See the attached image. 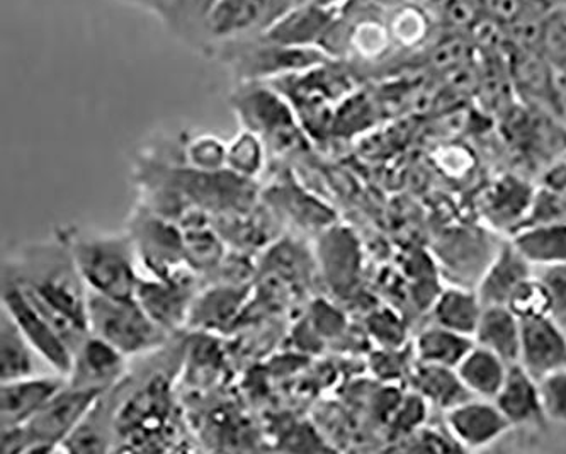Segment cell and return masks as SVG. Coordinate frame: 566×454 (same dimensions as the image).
<instances>
[{"instance_id": "1", "label": "cell", "mask_w": 566, "mask_h": 454, "mask_svg": "<svg viewBox=\"0 0 566 454\" xmlns=\"http://www.w3.org/2000/svg\"><path fill=\"white\" fill-rule=\"evenodd\" d=\"M8 274L44 302L88 327V288L66 236L24 249L15 264H8Z\"/></svg>"}, {"instance_id": "2", "label": "cell", "mask_w": 566, "mask_h": 454, "mask_svg": "<svg viewBox=\"0 0 566 454\" xmlns=\"http://www.w3.org/2000/svg\"><path fill=\"white\" fill-rule=\"evenodd\" d=\"M66 239L88 289L118 299L137 296L142 277L129 233H72Z\"/></svg>"}, {"instance_id": "3", "label": "cell", "mask_w": 566, "mask_h": 454, "mask_svg": "<svg viewBox=\"0 0 566 454\" xmlns=\"http://www.w3.org/2000/svg\"><path fill=\"white\" fill-rule=\"evenodd\" d=\"M232 106L245 129L269 150H298L306 135L290 101L269 82H239Z\"/></svg>"}, {"instance_id": "4", "label": "cell", "mask_w": 566, "mask_h": 454, "mask_svg": "<svg viewBox=\"0 0 566 454\" xmlns=\"http://www.w3.org/2000/svg\"><path fill=\"white\" fill-rule=\"evenodd\" d=\"M87 324L93 336L118 349L123 356L155 351L169 332L155 324L137 299H118L88 289Z\"/></svg>"}, {"instance_id": "5", "label": "cell", "mask_w": 566, "mask_h": 454, "mask_svg": "<svg viewBox=\"0 0 566 454\" xmlns=\"http://www.w3.org/2000/svg\"><path fill=\"white\" fill-rule=\"evenodd\" d=\"M223 56L239 82H271L328 62L332 56L316 46H291L264 34L233 41L214 50Z\"/></svg>"}, {"instance_id": "6", "label": "cell", "mask_w": 566, "mask_h": 454, "mask_svg": "<svg viewBox=\"0 0 566 454\" xmlns=\"http://www.w3.org/2000/svg\"><path fill=\"white\" fill-rule=\"evenodd\" d=\"M128 233L138 258L151 271L154 277L191 281L179 274L182 267L188 266L185 233H180L170 222L144 207L132 214Z\"/></svg>"}, {"instance_id": "7", "label": "cell", "mask_w": 566, "mask_h": 454, "mask_svg": "<svg viewBox=\"0 0 566 454\" xmlns=\"http://www.w3.org/2000/svg\"><path fill=\"white\" fill-rule=\"evenodd\" d=\"M106 392L99 390H85L74 388L66 383L65 387L50 400L43 409L24 425L27 432V453L38 451L62 450V444L69 440L72 432L84 421L88 410Z\"/></svg>"}, {"instance_id": "8", "label": "cell", "mask_w": 566, "mask_h": 454, "mask_svg": "<svg viewBox=\"0 0 566 454\" xmlns=\"http://www.w3.org/2000/svg\"><path fill=\"white\" fill-rule=\"evenodd\" d=\"M2 307L11 314L22 334L28 337L38 355L55 373L69 377L72 368L71 349L66 348L62 337L56 334L46 318L34 307L18 281L8 274L2 285Z\"/></svg>"}, {"instance_id": "9", "label": "cell", "mask_w": 566, "mask_h": 454, "mask_svg": "<svg viewBox=\"0 0 566 454\" xmlns=\"http://www.w3.org/2000/svg\"><path fill=\"white\" fill-rule=\"evenodd\" d=\"M265 0H213L199 36L213 50L264 33Z\"/></svg>"}, {"instance_id": "10", "label": "cell", "mask_w": 566, "mask_h": 454, "mask_svg": "<svg viewBox=\"0 0 566 454\" xmlns=\"http://www.w3.org/2000/svg\"><path fill=\"white\" fill-rule=\"evenodd\" d=\"M446 425L461 450L490 446L512 429L493 400L479 397L446 410Z\"/></svg>"}, {"instance_id": "11", "label": "cell", "mask_w": 566, "mask_h": 454, "mask_svg": "<svg viewBox=\"0 0 566 454\" xmlns=\"http://www.w3.org/2000/svg\"><path fill=\"white\" fill-rule=\"evenodd\" d=\"M518 365L537 381L566 368V330L556 317L521 320Z\"/></svg>"}, {"instance_id": "12", "label": "cell", "mask_w": 566, "mask_h": 454, "mask_svg": "<svg viewBox=\"0 0 566 454\" xmlns=\"http://www.w3.org/2000/svg\"><path fill=\"white\" fill-rule=\"evenodd\" d=\"M125 370L126 356L99 337L88 334L74 352L66 383L74 388L107 392L119 383Z\"/></svg>"}, {"instance_id": "13", "label": "cell", "mask_w": 566, "mask_h": 454, "mask_svg": "<svg viewBox=\"0 0 566 454\" xmlns=\"http://www.w3.org/2000/svg\"><path fill=\"white\" fill-rule=\"evenodd\" d=\"M338 19V8L334 0H308L305 4L277 19L265 30L264 36L291 46H316L327 36Z\"/></svg>"}, {"instance_id": "14", "label": "cell", "mask_w": 566, "mask_h": 454, "mask_svg": "<svg viewBox=\"0 0 566 454\" xmlns=\"http://www.w3.org/2000/svg\"><path fill=\"white\" fill-rule=\"evenodd\" d=\"M65 384L66 377L56 373L4 381L0 388L2 427L27 425Z\"/></svg>"}, {"instance_id": "15", "label": "cell", "mask_w": 566, "mask_h": 454, "mask_svg": "<svg viewBox=\"0 0 566 454\" xmlns=\"http://www.w3.org/2000/svg\"><path fill=\"white\" fill-rule=\"evenodd\" d=\"M135 299L155 324L170 334L188 321L192 307L191 281L142 277Z\"/></svg>"}, {"instance_id": "16", "label": "cell", "mask_w": 566, "mask_h": 454, "mask_svg": "<svg viewBox=\"0 0 566 454\" xmlns=\"http://www.w3.org/2000/svg\"><path fill=\"white\" fill-rule=\"evenodd\" d=\"M493 402L512 427L536 425L546 419L541 403L539 383L518 362L509 366L507 378Z\"/></svg>"}, {"instance_id": "17", "label": "cell", "mask_w": 566, "mask_h": 454, "mask_svg": "<svg viewBox=\"0 0 566 454\" xmlns=\"http://www.w3.org/2000/svg\"><path fill=\"white\" fill-rule=\"evenodd\" d=\"M531 267L533 266L527 263L526 257L514 247L512 242L502 245L501 251L496 252L480 281L476 293L482 299L483 307L507 305L515 288L527 277L533 276Z\"/></svg>"}, {"instance_id": "18", "label": "cell", "mask_w": 566, "mask_h": 454, "mask_svg": "<svg viewBox=\"0 0 566 454\" xmlns=\"http://www.w3.org/2000/svg\"><path fill=\"white\" fill-rule=\"evenodd\" d=\"M521 318L512 314L507 305L483 307L479 327L474 330V344L501 356L509 365L521 358Z\"/></svg>"}, {"instance_id": "19", "label": "cell", "mask_w": 566, "mask_h": 454, "mask_svg": "<svg viewBox=\"0 0 566 454\" xmlns=\"http://www.w3.org/2000/svg\"><path fill=\"white\" fill-rule=\"evenodd\" d=\"M509 366L511 365L501 356L474 344L463 361L457 366V373L471 395L493 400L507 378Z\"/></svg>"}, {"instance_id": "20", "label": "cell", "mask_w": 566, "mask_h": 454, "mask_svg": "<svg viewBox=\"0 0 566 454\" xmlns=\"http://www.w3.org/2000/svg\"><path fill=\"white\" fill-rule=\"evenodd\" d=\"M511 242L531 266L566 263V222L521 226Z\"/></svg>"}, {"instance_id": "21", "label": "cell", "mask_w": 566, "mask_h": 454, "mask_svg": "<svg viewBox=\"0 0 566 454\" xmlns=\"http://www.w3.org/2000/svg\"><path fill=\"white\" fill-rule=\"evenodd\" d=\"M36 356L40 355L33 348V344L19 329L11 314L2 307V318H0V366H2L0 378H2V383L38 374Z\"/></svg>"}, {"instance_id": "22", "label": "cell", "mask_w": 566, "mask_h": 454, "mask_svg": "<svg viewBox=\"0 0 566 454\" xmlns=\"http://www.w3.org/2000/svg\"><path fill=\"white\" fill-rule=\"evenodd\" d=\"M413 383H416V390L423 400H429V402L436 403L444 410L473 399L454 368L419 362Z\"/></svg>"}, {"instance_id": "23", "label": "cell", "mask_w": 566, "mask_h": 454, "mask_svg": "<svg viewBox=\"0 0 566 454\" xmlns=\"http://www.w3.org/2000/svg\"><path fill=\"white\" fill-rule=\"evenodd\" d=\"M432 314L438 326L473 337L483 314L482 299L468 289H446L436 299Z\"/></svg>"}, {"instance_id": "24", "label": "cell", "mask_w": 566, "mask_h": 454, "mask_svg": "<svg viewBox=\"0 0 566 454\" xmlns=\"http://www.w3.org/2000/svg\"><path fill=\"white\" fill-rule=\"evenodd\" d=\"M473 346V337L454 332L436 324L434 327L423 330L417 339V359L423 365L444 366V368L457 370V366L463 361Z\"/></svg>"}, {"instance_id": "25", "label": "cell", "mask_w": 566, "mask_h": 454, "mask_svg": "<svg viewBox=\"0 0 566 454\" xmlns=\"http://www.w3.org/2000/svg\"><path fill=\"white\" fill-rule=\"evenodd\" d=\"M537 52L558 74L566 75V4H555L541 19Z\"/></svg>"}, {"instance_id": "26", "label": "cell", "mask_w": 566, "mask_h": 454, "mask_svg": "<svg viewBox=\"0 0 566 454\" xmlns=\"http://www.w3.org/2000/svg\"><path fill=\"white\" fill-rule=\"evenodd\" d=\"M507 307L521 320L555 317V303L545 283L537 276L527 277L509 298Z\"/></svg>"}, {"instance_id": "27", "label": "cell", "mask_w": 566, "mask_h": 454, "mask_svg": "<svg viewBox=\"0 0 566 454\" xmlns=\"http://www.w3.org/2000/svg\"><path fill=\"white\" fill-rule=\"evenodd\" d=\"M242 302L239 288H220L202 295L192 303L188 320L196 326L218 327L230 320Z\"/></svg>"}, {"instance_id": "28", "label": "cell", "mask_w": 566, "mask_h": 454, "mask_svg": "<svg viewBox=\"0 0 566 454\" xmlns=\"http://www.w3.org/2000/svg\"><path fill=\"white\" fill-rule=\"evenodd\" d=\"M186 263L196 271L211 270L221 258L220 242L201 226L185 232Z\"/></svg>"}, {"instance_id": "29", "label": "cell", "mask_w": 566, "mask_h": 454, "mask_svg": "<svg viewBox=\"0 0 566 454\" xmlns=\"http://www.w3.org/2000/svg\"><path fill=\"white\" fill-rule=\"evenodd\" d=\"M262 140L258 135L245 129L227 150V162L239 176H254L262 163Z\"/></svg>"}, {"instance_id": "30", "label": "cell", "mask_w": 566, "mask_h": 454, "mask_svg": "<svg viewBox=\"0 0 566 454\" xmlns=\"http://www.w3.org/2000/svg\"><path fill=\"white\" fill-rule=\"evenodd\" d=\"M537 383L545 418L556 424L566 425V368L548 374Z\"/></svg>"}, {"instance_id": "31", "label": "cell", "mask_w": 566, "mask_h": 454, "mask_svg": "<svg viewBox=\"0 0 566 454\" xmlns=\"http://www.w3.org/2000/svg\"><path fill=\"white\" fill-rule=\"evenodd\" d=\"M566 222V200L556 192L543 191L531 201L530 210L521 226L541 225V223Z\"/></svg>"}, {"instance_id": "32", "label": "cell", "mask_w": 566, "mask_h": 454, "mask_svg": "<svg viewBox=\"0 0 566 454\" xmlns=\"http://www.w3.org/2000/svg\"><path fill=\"white\" fill-rule=\"evenodd\" d=\"M471 43L461 34H451L439 41L430 52V60L441 71H457L464 63L470 62Z\"/></svg>"}, {"instance_id": "33", "label": "cell", "mask_w": 566, "mask_h": 454, "mask_svg": "<svg viewBox=\"0 0 566 454\" xmlns=\"http://www.w3.org/2000/svg\"><path fill=\"white\" fill-rule=\"evenodd\" d=\"M189 154L195 166L201 170H218L221 163H227V148L214 138H199L189 148Z\"/></svg>"}, {"instance_id": "34", "label": "cell", "mask_w": 566, "mask_h": 454, "mask_svg": "<svg viewBox=\"0 0 566 454\" xmlns=\"http://www.w3.org/2000/svg\"><path fill=\"white\" fill-rule=\"evenodd\" d=\"M541 281L552 293L555 303V317L566 314V263L541 267Z\"/></svg>"}, {"instance_id": "35", "label": "cell", "mask_w": 566, "mask_h": 454, "mask_svg": "<svg viewBox=\"0 0 566 454\" xmlns=\"http://www.w3.org/2000/svg\"><path fill=\"white\" fill-rule=\"evenodd\" d=\"M308 0H265V30L273 27L277 19L286 15L287 12L294 11L300 6L305 4Z\"/></svg>"}, {"instance_id": "36", "label": "cell", "mask_w": 566, "mask_h": 454, "mask_svg": "<svg viewBox=\"0 0 566 454\" xmlns=\"http://www.w3.org/2000/svg\"><path fill=\"white\" fill-rule=\"evenodd\" d=\"M125 2L145 9V11L163 19L169 18V12L174 4V0H125Z\"/></svg>"}, {"instance_id": "37", "label": "cell", "mask_w": 566, "mask_h": 454, "mask_svg": "<svg viewBox=\"0 0 566 454\" xmlns=\"http://www.w3.org/2000/svg\"><path fill=\"white\" fill-rule=\"evenodd\" d=\"M556 320H558L559 326H562L563 329L566 330V314L559 315V317H556Z\"/></svg>"}]
</instances>
